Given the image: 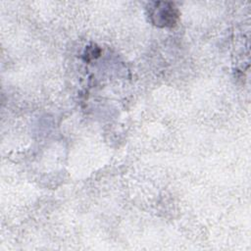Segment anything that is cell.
Returning a JSON list of instances; mask_svg holds the SVG:
<instances>
[{
  "label": "cell",
  "instance_id": "cell-1",
  "mask_svg": "<svg viewBox=\"0 0 251 251\" xmlns=\"http://www.w3.org/2000/svg\"><path fill=\"white\" fill-rule=\"evenodd\" d=\"M148 15L155 25L167 27L176 24L179 13L173 3L153 2L148 6Z\"/></svg>",
  "mask_w": 251,
  "mask_h": 251
}]
</instances>
